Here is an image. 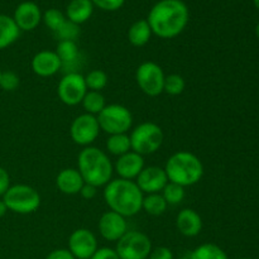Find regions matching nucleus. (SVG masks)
<instances>
[{
	"instance_id": "1",
	"label": "nucleus",
	"mask_w": 259,
	"mask_h": 259,
	"mask_svg": "<svg viewBox=\"0 0 259 259\" xmlns=\"http://www.w3.org/2000/svg\"><path fill=\"white\" fill-rule=\"evenodd\" d=\"M189 18V8L182 0H161L152 7L147 22L152 34L171 39L184 32Z\"/></svg>"
},
{
	"instance_id": "2",
	"label": "nucleus",
	"mask_w": 259,
	"mask_h": 259,
	"mask_svg": "<svg viewBox=\"0 0 259 259\" xmlns=\"http://www.w3.org/2000/svg\"><path fill=\"white\" fill-rule=\"evenodd\" d=\"M143 197L144 194L132 180H111L104 189V200L109 209L124 218L134 217L141 211Z\"/></svg>"
},
{
	"instance_id": "3",
	"label": "nucleus",
	"mask_w": 259,
	"mask_h": 259,
	"mask_svg": "<svg viewBox=\"0 0 259 259\" xmlns=\"http://www.w3.org/2000/svg\"><path fill=\"white\" fill-rule=\"evenodd\" d=\"M77 169L85 184L101 187L111 181L114 164L108 154L100 148L89 146L83 147L77 157Z\"/></svg>"
},
{
	"instance_id": "4",
	"label": "nucleus",
	"mask_w": 259,
	"mask_h": 259,
	"mask_svg": "<svg viewBox=\"0 0 259 259\" xmlns=\"http://www.w3.org/2000/svg\"><path fill=\"white\" fill-rule=\"evenodd\" d=\"M169 182L182 187L194 186L204 176V164L196 154L187 151H180L172 154L164 166Z\"/></svg>"
},
{
	"instance_id": "5",
	"label": "nucleus",
	"mask_w": 259,
	"mask_h": 259,
	"mask_svg": "<svg viewBox=\"0 0 259 259\" xmlns=\"http://www.w3.org/2000/svg\"><path fill=\"white\" fill-rule=\"evenodd\" d=\"M129 138H131L132 151L144 157L147 154L156 153L161 148L164 136L158 124L146 121L136 126L132 131Z\"/></svg>"
},
{
	"instance_id": "6",
	"label": "nucleus",
	"mask_w": 259,
	"mask_h": 259,
	"mask_svg": "<svg viewBox=\"0 0 259 259\" xmlns=\"http://www.w3.org/2000/svg\"><path fill=\"white\" fill-rule=\"evenodd\" d=\"M8 210L15 214H32L40 206V196L35 189L28 185H14L3 196Z\"/></svg>"
},
{
	"instance_id": "7",
	"label": "nucleus",
	"mask_w": 259,
	"mask_h": 259,
	"mask_svg": "<svg viewBox=\"0 0 259 259\" xmlns=\"http://www.w3.org/2000/svg\"><path fill=\"white\" fill-rule=\"evenodd\" d=\"M100 131H104L109 136L113 134L128 133L133 125V115L126 106L120 104L106 105L96 115Z\"/></svg>"
},
{
	"instance_id": "8",
	"label": "nucleus",
	"mask_w": 259,
	"mask_h": 259,
	"mask_svg": "<svg viewBox=\"0 0 259 259\" xmlns=\"http://www.w3.org/2000/svg\"><path fill=\"white\" fill-rule=\"evenodd\" d=\"M115 250L120 259H148L152 252V242L144 233L128 230L116 242Z\"/></svg>"
},
{
	"instance_id": "9",
	"label": "nucleus",
	"mask_w": 259,
	"mask_h": 259,
	"mask_svg": "<svg viewBox=\"0 0 259 259\" xmlns=\"http://www.w3.org/2000/svg\"><path fill=\"white\" fill-rule=\"evenodd\" d=\"M164 78H166V75L161 66L152 61L141 63L136 71L137 85L146 95L152 96V98L163 93Z\"/></svg>"
},
{
	"instance_id": "10",
	"label": "nucleus",
	"mask_w": 259,
	"mask_h": 259,
	"mask_svg": "<svg viewBox=\"0 0 259 259\" xmlns=\"http://www.w3.org/2000/svg\"><path fill=\"white\" fill-rule=\"evenodd\" d=\"M86 93H88V88L85 83V76L78 72L66 73L58 82L57 95L65 105H78Z\"/></svg>"
},
{
	"instance_id": "11",
	"label": "nucleus",
	"mask_w": 259,
	"mask_h": 259,
	"mask_svg": "<svg viewBox=\"0 0 259 259\" xmlns=\"http://www.w3.org/2000/svg\"><path fill=\"white\" fill-rule=\"evenodd\" d=\"M100 133L98 119L91 114H81L73 119L70 128V136L76 144L81 147H89L96 141Z\"/></svg>"
},
{
	"instance_id": "12",
	"label": "nucleus",
	"mask_w": 259,
	"mask_h": 259,
	"mask_svg": "<svg viewBox=\"0 0 259 259\" xmlns=\"http://www.w3.org/2000/svg\"><path fill=\"white\" fill-rule=\"evenodd\" d=\"M98 248L95 234L85 228L76 229L68 238V250L76 259H90Z\"/></svg>"
},
{
	"instance_id": "13",
	"label": "nucleus",
	"mask_w": 259,
	"mask_h": 259,
	"mask_svg": "<svg viewBox=\"0 0 259 259\" xmlns=\"http://www.w3.org/2000/svg\"><path fill=\"white\" fill-rule=\"evenodd\" d=\"M168 182L164 168L158 166L144 167L136 179L137 186L143 194H158L162 192Z\"/></svg>"
},
{
	"instance_id": "14",
	"label": "nucleus",
	"mask_w": 259,
	"mask_h": 259,
	"mask_svg": "<svg viewBox=\"0 0 259 259\" xmlns=\"http://www.w3.org/2000/svg\"><path fill=\"white\" fill-rule=\"evenodd\" d=\"M98 229L105 240L118 242L128 232V224H126L125 218L110 210L101 215L98 223Z\"/></svg>"
},
{
	"instance_id": "15",
	"label": "nucleus",
	"mask_w": 259,
	"mask_h": 259,
	"mask_svg": "<svg viewBox=\"0 0 259 259\" xmlns=\"http://www.w3.org/2000/svg\"><path fill=\"white\" fill-rule=\"evenodd\" d=\"M33 72L40 77H51L62 68V62L55 51H39L32 58Z\"/></svg>"
},
{
	"instance_id": "16",
	"label": "nucleus",
	"mask_w": 259,
	"mask_h": 259,
	"mask_svg": "<svg viewBox=\"0 0 259 259\" xmlns=\"http://www.w3.org/2000/svg\"><path fill=\"white\" fill-rule=\"evenodd\" d=\"M144 167H146L144 166V157L136 152L129 151L128 153L118 157L115 164H114V171L118 174L119 179L133 181L138 177Z\"/></svg>"
},
{
	"instance_id": "17",
	"label": "nucleus",
	"mask_w": 259,
	"mask_h": 259,
	"mask_svg": "<svg viewBox=\"0 0 259 259\" xmlns=\"http://www.w3.org/2000/svg\"><path fill=\"white\" fill-rule=\"evenodd\" d=\"M13 19L20 30H33L39 25L42 13L35 3L23 2L15 9Z\"/></svg>"
},
{
	"instance_id": "18",
	"label": "nucleus",
	"mask_w": 259,
	"mask_h": 259,
	"mask_svg": "<svg viewBox=\"0 0 259 259\" xmlns=\"http://www.w3.org/2000/svg\"><path fill=\"white\" fill-rule=\"evenodd\" d=\"M176 228L184 237L194 238L202 230V219L194 209H182L177 214Z\"/></svg>"
},
{
	"instance_id": "19",
	"label": "nucleus",
	"mask_w": 259,
	"mask_h": 259,
	"mask_svg": "<svg viewBox=\"0 0 259 259\" xmlns=\"http://www.w3.org/2000/svg\"><path fill=\"white\" fill-rule=\"evenodd\" d=\"M83 184L85 181L77 168H65L56 177V186L65 195L80 194Z\"/></svg>"
},
{
	"instance_id": "20",
	"label": "nucleus",
	"mask_w": 259,
	"mask_h": 259,
	"mask_svg": "<svg viewBox=\"0 0 259 259\" xmlns=\"http://www.w3.org/2000/svg\"><path fill=\"white\" fill-rule=\"evenodd\" d=\"M94 12V4L91 0H71L66 9V18L75 24H82L90 19Z\"/></svg>"
},
{
	"instance_id": "21",
	"label": "nucleus",
	"mask_w": 259,
	"mask_h": 259,
	"mask_svg": "<svg viewBox=\"0 0 259 259\" xmlns=\"http://www.w3.org/2000/svg\"><path fill=\"white\" fill-rule=\"evenodd\" d=\"M20 29L9 15L0 14V50L12 46L18 39Z\"/></svg>"
},
{
	"instance_id": "22",
	"label": "nucleus",
	"mask_w": 259,
	"mask_h": 259,
	"mask_svg": "<svg viewBox=\"0 0 259 259\" xmlns=\"http://www.w3.org/2000/svg\"><path fill=\"white\" fill-rule=\"evenodd\" d=\"M152 35L151 27L147 19H141L134 22L128 30V39L134 47H143L149 42Z\"/></svg>"
},
{
	"instance_id": "23",
	"label": "nucleus",
	"mask_w": 259,
	"mask_h": 259,
	"mask_svg": "<svg viewBox=\"0 0 259 259\" xmlns=\"http://www.w3.org/2000/svg\"><path fill=\"white\" fill-rule=\"evenodd\" d=\"M55 52L60 57L61 62H62V67L76 63L78 60V56H80L77 45L73 40H61V42H58Z\"/></svg>"
},
{
	"instance_id": "24",
	"label": "nucleus",
	"mask_w": 259,
	"mask_h": 259,
	"mask_svg": "<svg viewBox=\"0 0 259 259\" xmlns=\"http://www.w3.org/2000/svg\"><path fill=\"white\" fill-rule=\"evenodd\" d=\"M167 207H168V204L166 202L164 197L162 196L161 192H158V194H149L143 197L142 209L147 214L152 215V217H159V215L164 214Z\"/></svg>"
},
{
	"instance_id": "25",
	"label": "nucleus",
	"mask_w": 259,
	"mask_h": 259,
	"mask_svg": "<svg viewBox=\"0 0 259 259\" xmlns=\"http://www.w3.org/2000/svg\"><path fill=\"white\" fill-rule=\"evenodd\" d=\"M106 149L113 156H123V154L132 151L131 138H129V136L126 133L109 136V138L106 139Z\"/></svg>"
},
{
	"instance_id": "26",
	"label": "nucleus",
	"mask_w": 259,
	"mask_h": 259,
	"mask_svg": "<svg viewBox=\"0 0 259 259\" xmlns=\"http://www.w3.org/2000/svg\"><path fill=\"white\" fill-rule=\"evenodd\" d=\"M190 259H229L228 254L217 244L205 243L195 248L189 255Z\"/></svg>"
},
{
	"instance_id": "27",
	"label": "nucleus",
	"mask_w": 259,
	"mask_h": 259,
	"mask_svg": "<svg viewBox=\"0 0 259 259\" xmlns=\"http://www.w3.org/2000/svg\"><path fill=\"white\" fill-rule=\"evenodd\" d=\"M81 104H82L86 113L95 116L98 115V114L106 106L105 98H104V95L100 93V91L88 90V93H86V95L83 96Z\"/></svg>"
},
{
	"instance_id": "28",
	"label": "nucleus",
	"mask_w": 259,
	"mask_h": 259,
	"mask_svg": "<svg viewBox=\"0 0 259 259\" xmlns=\"http://www.w3.org/2000/svg\"><path fill=\"white\" fill-rule=\"evenodd\" d=\"M185 195H186L185 187L169 181L167 182L164 189L162 190V196L164 197V200H166L168 205H179L180 202L184 201Z\"/></svg>"
},
{
	"instance_id": "29",
	"label": "nucleus",
	"mask_w": 259,
	"mask_h": 259,
	"mask_svg": "<svg viewBox=\"0 0 259 259\" xmlns=\"http://www.w3.org/2000/svg\"><path fill=\"white\" fill-rule=\"evenodd\" d=\"M185 88H186L185 78L179 73H171V75L166 76V78H164L163 93L168 94V95H181L185 91Z\"/></svg>"
},
{
	"instance_id": "30",
	"label": "nucleus",
	"mask_w": 259,
	"mask_h": 259,
	"mask_svg": "<svg viewBox=\"0 0 259 259\" xmlns=\"http://www.w3.org/2000/svg\"><path fill=\"white\" fill-rule=\"evenodd\" d=\"M85 83L88 90L100 91L108 85V75L103 70H93L85 76Z\"/></svg>"
},
{
	"instance_id": "31",
	"label": "nucleus",
	"mask_w": 259,
	"mask_h": 259,
	"mask_svg": "<svg viewBox=\"0 0 259 259\" xmlns=\"http://www.w3.org/2000/svg\"><path fill=\"white\" fill-rule=\"evenodd\" d=\"M42 20L53 33L60 29L67 20L66 15L58 9H48L42 14Z\"/></svg>"
},
{
	"instance_id": "32",
	"label": "nucleus",
	"mask_w": 259,
	"mask_h": 259,
	"mask_svg": "<svg viewBox=\"0 0 259 259\" xmlns=\"http://www.w3.org/2000/svg\"><path fill=\"white\" fill-rule=\"evenodd\" d=\"M53 34L57 38L58 42H61V40H73L75 42L76 38L80 35V25L75 24V23L70 22L67 19L65 22V24L60 29L56 30Z\"/></svg>"
},
{
	"instance_id": "33",
	"label": "nucleus",
	"mask_w": 259,
	"mask_h": 259,
	"mask_svg": "<svg viewBox=\"0 0 259 259\" xmlns=\"http://www.w3.org/2000/svg\"><path fill=\"white\" fill-rule=\"evenodd\" d=\"M19 76L13 71H2L0 75V88L4 91H14L19 86Z\"/></svg>"
},
{
	"instance_id": "34",
	"label": "nucleus",
	"mask_w": 259,
	"mask_h": 259,
	"mask_svg": "<svg viewBox=\"0 0 259 259\" xmlns=\"http://www.w3.org/2000/svg\"><path fill=\"white\" fill-rule=\"evenodd\" d=\"M94 5L99 7L103 10H108V12H114L123 7L125 0H91Z\"/></svg>"
},
{
	"instance_id": "35",
	"label": "nucleus",
	"mask_w": 259,
	"mask_h": 259,
	"mask_svg": "<svg viewBox=\"0 0 259 259\" xmlns=\"http://www.w3.org/2000/svg\"><path fill=\"white\" fill-rule=\"evenodd\" d=\"M90 259H120L119 258L118 253H116L115 249L113 248H98L94 255Z\"/></svg>"
},
{
	"instance_id": "36",
	"label": "nucleus",
	"mask_w": 259,
	"mask_h": 259,
	"mask_svg": "<svg viewBox=\"0 0 259 259\" xmlns=\"http://www.w3.org/2000/svg\"><path fill=\"white\" fill-rule=\"evenodd\" d=\"M148 259H174V253L167 247H157L152 249Z\"/></svg>"
},
{
	"instance_id": "37",
	"label": "nucleus",
	"mask_w": 259,
	"mask_h": 259,
	"mask_svg": "<svg viewBox=\"0 0 259 259\" xmlns=\"http://www.w3.org/2000/svg\"><path fill=\"white\" fill-rule=\"evenodd\" d=\"M10 187V176L8 171L3 167H0V196H4L5 192Z\"/></svg>"
},
{
	"instance_id": "38",
	"label": "nucleus",
	"mask_w": 259,
	"mask_h": 259,
	"mask_svg": "<svg viewBox=\"0 0 259 259\" xmlns=\"http://www.w3.org/2000/svg\"><path fill=\"white\" fill-rule=\"evenodd\" d=\"M46 259H76L72 255V253L70 252L68 249H55L50 253V254L46 257Z\"/></svg>"
},
{
	"instance_id": "39",
	"label": "nucleus",
	"mask_w": 259,
	"mask_h": 259,
	"mask_svg": "<svg viewBox=\"0 0 259 259\" xmlns=\"http://www.w3.org/2000/svg\"><path fill=\"white\" fill-rule=\"evenodd\" d=\"M81 196L83 197V199L86 200H93L94 197L96 196V194H98V187L93 186V185L90 184H83L82 189H81L80 191Z\"/></svg>"
},
{
	"instance_id": "40",
	"label": "nucleus",
	"mask_w": 259,
	"mask_h": 259,
	"mask_svg": "<svg viewBox=\"0 0 259 259\" xmlns=\"http://www.w3.org/2000/svg\"><path fill=\"white\" fill-rule=\"evenodd\" d=\"M7 211H8V207H7V205H5V202L3 201V199H2V200H0V218L4 217V215L7 214Z\"/></svg>"
},
{
	"instance_id": "41",
	"label": "nucleus",
	"mask_w": 259,
	"mask_h": 259,
	"mask_svg": "<svg viewBox=\"0 0 259 259\" xmlns=\"http://www.w3.org/2000/svg\"><path fill=\"white\" fill-rule=\"evenodd\" d=\"M253 3H254L255 8H257V9L259 10V0H253Z\"/></svg>"
},
{
	"instance_id": "42",
	"label": "nucleus",
	"mask_w": 259,
	"mask_h": 259,
	"mask_svg": "<svg viewBox=\"0 0 259 259\" xmlns=\"http://www.w3.org/2000/svg\"><path fill=\"white\" fill-rule=\"evenodd\" d=\"M255 34H257V37L259 38V23L257 24V27H255Z\"/></svg>"
},
{
	"instance_id": "43",
	"label": "nucleus",
	"mask_w": 259,
	"mask_h": 259,
	"mask_svg": "<svg viewBox=\"0 0 259 259\" xmlns=\"http://www.w3.org/2000/svg\"><path fill=\"white\" fill-rule=\"evenodd\" d=\"M179 259H190L189 257H181V258H179Z\"/></svg>"
},
{
	"instance_id": "44",
	"label": "nucleus",
	"mask_w": 259,
	"mask_h": 259,
	"mask_svg": "<svg viewBox=\"0 0 259 259\" xmlns=\"http://www.w3.org/2000/svg\"><path fill=\"white\" fill-rule=\"evenodd\" d=\"M239 259H250V258H239Z\"/></svg>"
},
{
	"instance_id": "45",
	"label": "nucleus",
	"mask_w": 259,
	"mask_h": 259,
	"mask_svg": "<svg viewBox=\"0 0 259 259\" xmlns=\"http://www.w3.org/2000/svg\"><path fill=\"white\" fill-rule=\"evenodd\" d=\"M0 75H2V70H0Z\"/></svg>"
}]
</instances>
